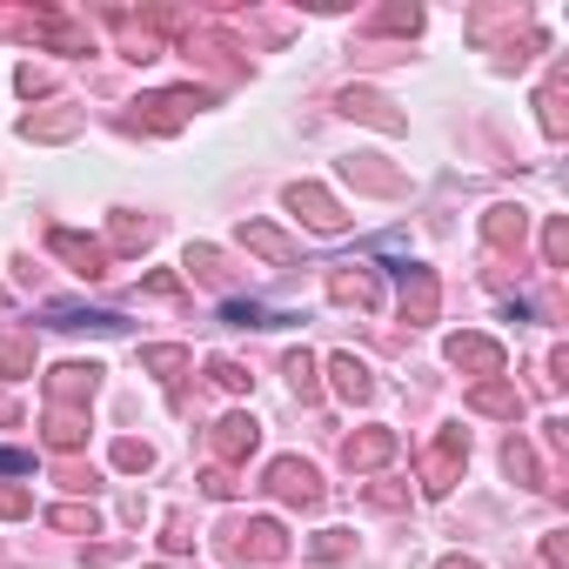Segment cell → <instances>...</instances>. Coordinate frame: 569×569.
Here are the masks:
<instances>
[{
	"instance_id": "8d00e7d4",
	"label": "cell",
	"mask_w": 569,
	"mask_h": 569,
	"mask_svg": "<svg viewBox=\"0 0 569 569\" xmlns=\"http://www.w3.org/2000/svg\"><path fill=\"white\" fill-rule=\"evenodd\" d=\"M161 549H168V556H188V549H194V522H188L181 509H168V522H161Z\"/></svg>"
},
{
	"instance_id": "30bf717a",
	"label": "cell",
	"mask_w": 569,
	"mask_h": 569,
	"mask_svg": "<svg viewBox=\"0 0 569 569\" xmlns=\"http://www.w3.org/2000/svg\"><path fill=\"white\" fill-rule=\"evenodd\" d=\"M101 362H54L48 369V402L54 409H88L94 396H101Z\"/></svg>"
},
{
	"instance_id": "603a6c76",
	"label": "cell",
	"mask_w": 569,
	"mask_h": 569,
	"mask_svg": "<svg viewBox=\"0 0 569 569\" xmlns=\"http://www.w3.org/2000/svg\"><path fill=\"white\" fill-rule=\"evenodd\" d=\"M41 442H48L54 456H74V449L88 442V409H48V416H41Z\"/></svg>"
},
{
	"instance_id": "44dd1931",
	"label": "cell",
	"mask_w": 569,
	"mask_h": 569,
	"mask_svg": "<svg viewBox=\"0 0 569 569\" xmlns=\"http://www.w3.org/2000/svg\"><path fill=\"white\" fill-rule=\"evenodd\" d=\"M329 302H342V309H376V302H382V281H376L369 268L349 261V268L329 274Z\"/></svg>"
},
{
	"instance_id": "2e32d148",
	"label": "cell",
	"mask_w": 569,
	"mask_h": 569,
	"mask_svg": "<svg viewBox=\"0 0 569 569\" xmlns=\"http://www.w3.org/2000/svg\"><path fill=\"white\" fill-rule=\"evenodd\" d=\"M181 268H188L194 289H214V296H228V289H234V268H228V254H221L214 241H188Z\"/></svg>"
},
{
	"instance_id": "bcb514c9",
	"label": "cell",
	"mask_w": 569,
	"mask_h": 569,
	"mask_svg": "<svg viewBox=\"0 0 569 569\" xmlns=\"http://www.w3.org/2000/svg\"><path fill=\"white\" fill-rule=\"evenodd\" d=\"M569 382V349H549V389H562Z\"/></svg>"
},
{
	"instance_id": "ba28073f",
	"label": "cell",
	"mask_w": 569,
	"mask_h": 569,
	"mask_svg": "<svg viewBox=\"0 0 569 569\" xmlns=\"http://www.w3.org/2000/svg\"><path fill=\"white\" fill-rule=\"evenodd\" d=\"M48 254H61L81 281H101V274L114 268L108 241H94V234H81V228H48Z\"/></svg>"
},
{
	"instance_id": "7402d4cb",
	"label": "cell",
	"mask_w": 569,
	"mask_h": 569,
	"mask_svg": "<svg viewBox=\"0 0 569 569\" xmlns=\"http://www.w3.org/2000/svg\"><path fill=\"white\" fill-rule=\"evenodd\" d=\"M81 134V108H28L21 114V141H74Z\"/></svg>"
},
{
	"instance_id": "ee69618b",
	"label": "cell",
	"mask_w": 569,
	"mask_h": 569,
	"mask_svg": "<svg viewBox=\"0 0 569 569\" xmlns=\"http://www.w3.org/2000/svg\"><path fill=\"white\" fill-rule=\"evenodd\" d=\"M542 562H549V569H569V529H549V536H542Z\"/></svg>"
},
{
	"instance_id": "9a60e30c",
	"label": "cell",
	"mask_w": 569,
	"mask_h": 569,
	"mask_svg": "<svg viewBox=\"0 0 569 569\" xmlns=\"http://www.w3.org/2000/svg\"><path fill=\"white\" fill-rule=\"evenodd\" d=\"M522 389L509 382V376H489V382H476L469 389V416H489V422H522Z\"/></svg>"
},
{
	"instance_id": "f546056e",
	"label": "cell",
	"mask_w": 569,
	"mask_h": 569,
	"mask_svg": "<svg viewBox=\"0 0 569 569\" xmlns=\"http://www.w3.org/2000/svg\"><path fill=\"white\" fill-rule=\"evenodd\" d=\"M281 376H289L296 402H316V396H322V376H316V356H309V349H289V356H281Z\"/></svg>"
},
{
	"instance_id": "c3c4849f",
	"label": "cell",
	"mask_w": 569,
	"mask_h": 569,
	"mask_svg": "<svg viewBox=\"0 0 569 569\" xmlns=\"http://www.w3.org/2000/svg\"><path fill=\"white\" fill-rule=\"evenodd\" d=\"M0 469L14 476V469H28V456H14V449H0Z\"/></svg>"
},
{
	"instance_id": "83f0119b",
	"label": "cell",
	"mask_w": 569,
	"mask_h": 569,
	"mask_svg": "<svg viewBox=\"0 0 569 569\" xmlns=\"http://www.w3.org/2000/svg\"><path fill=\"white\" fill-rule=\"evenodd\" d=\"M141 369L161 376V382L174 389V382L188 376V349H181V342H148V349H141Z\"/></svg>"
},
{
	"instance_id": "836d02e7",
	"label": "cell",
	"mask_w": 569,
	"mask_h": 569,
	"mask_svg": "<svg viewBox=\"0 0 569 569\" xmlns=\"http://www.w3.org/2000/svg\"><path fill=\"white\" fill-rule=\"evenodd\" d=\"M542 268H569V214L542 221Z\"/></svg>"
},
{
	"instance_id": "ab89813d",
	"label": "cell",
	"mask_w": 569,
	"mask_h": 569,
	"mask_svg": "<svg viewBox=\"0 0 569 569\" xmlns=\"http://www.w3.org/2000/svg\"><path fill=\"white\" fill-rule=\"evenodd\" d=\"M14 88H21L28 101H34V94H54V68H34V61H28V68L14 74Z\"/></svg>"
},
{
	"instance_id": "8992f818",
	"label": "cell",
	"mask_w": 569,
	"mask_h": 569,
	"mask_svg": "<svg viewBox=\"0 0 569 569\" xmlns=\"http://www.w3.org/2000/svg\"><path fill=\"white\" fill-rule=\"evenodd\" d=\"M281 201H289V214H302V228H316V234H342L349 228V208L322 181H289V188H281Z\"/></svg>"
},
{
	"instance_id": "4316f807",
	"label": "cell",
	"mask_w": 569,
	"mask_h": 569,
	"mask_svg": "<svg viewBox=\"0 0 569 569\" xmlns=\"http://www.w3.org/2000/svg\"><path fill=\"white\" fill-rule=\"evenodd\" d=\"M0 376H8V382L34 376V336H21V329H0Z\"/></svg>"
},
{
	"instance_id": "5bb4252c",
	"label": "cell",
	"mask_w": 569,
	"mask_h": 569,
	"mask_svg": "<svg viewBox=\"0 0 569 569\" xmlns=\"http://www.w3.org/2000/svg\"><path fill=\"white\" fill-rule=\"evenodd\" d=\"M396 429H356L349 442H342V462H349V476H376V469H389L396 462Z\"/></svg>"
},
{
	"instance_id": "7dc6e473",
	"label": "cell",
	"mask_w": 569,
	"mask_h": 569,
	"mask_svg": "<svg viewBox=\"0 0 569 569\" xmlns=\"http://www.w3.org/2000/svg\"><path fill=\"white\" fill-rule=\"evenodd\" d=\"M436 569H482V562H476V556H442Z\"/></svg>"
},
{
	"instance_id": "5b68a950",
	"label": "cell",
	"mask_w": 569,
	"mask_h": 569,
	"mask_svg": "<svg viewBox=\"0 0 569 569\" xmlns=\"http://www.w3.org/2000/svg\"><path fill=\"white\" fill-rule=\"evenodd\" d=\"M261 489L274 496V502H289V509H322V469L316 462H302V456H274L268 462V476H261Z\"/></svg>"
},
{
	"instance_id": "74e56055",
	"label": "cell",
	"mask_w": 569,
	"mask_h": 569,
	"mask_svg": "<svg viewBox=\"0 0 569 569\" xmlns=\"http://www.w3.org/2000/svg\"><path fill=\"white\" fill-rule=\"evenodd\" d=\"M194 482H201V496H214V502H228V496L241 489V476H234V469H221V462H208Z\"/></svg>"
},
{
	"instance_id": "4fadbf2b",
	"label": "cell",
	"mask_w": 569,
	"mask_h": 569,
	"mask_svg": "<svg viewBox=\"0 0 569 569\" xmlns=\"http://www.w3.org/2000/svg\"><path fill=\"white\" fill-rule=\"evenodd\" d=\"M482 241H489L496 254H522V248H529V208H522V201H496V208L482 214Z\"/></svg>"
},
{
	"instance_id": "3957f363",
	"label": "cell",
	"mask_w": 569,
	"mask_h": 569,
	"mask_svg": "<svg viewBox=\"0 0 569 569\" xmlns=\"http://www.w3.org/2000/svg\"><path fill=\"white\" fill-rule=\"evenodd\" d=\"M214 549L228 562H281L289 556V529H281L274 516H228L214 529Z\"/></svg>"
},
{
	"instance_id": "cb8c5ba5",
	"label": "cell",
	"mask_w": 569,
	"mask_h": 569,
	"mask_svg": "<svg viewBox=\"0 0 569 569\" xmlns=\"http://www.w3.org/2000/svg\"><path fill=\"white\" fill-rule=\"evenodd\" d=\"M329 382H336V396H342V402H369V396H376L369 362H362V356H349V349H342V356H329Z\"/></svg>"
},
{
	"instance_id": "d6986e66",
	"label": "cell",
	"mask_w": 569,
	"mask_h": 569,
	"mask_svg": "<svg viewBox=\"0 0 569 569\" xmlns=\"http://www.w3.org/2000/svg\"><path fill=\"white\" fill-rule=\"evenodd\" d=\"M108 28L121 34V54H128V61H161V54H168V48H161V34L148 28V14L114 8V14H108Z\"/></svg>"
},
{
	"instance_id": "277c9868",
	"label": "cell",
	"mask_w": 569,
	"mask_h": 569,
	"mask_svg": "<svg viewBox=\"0 0 569 569\" xmlns=\"http://www.w3.org/2000/svg\"><path fill=\"white\" fill-rule=\"evenodd\" d=\"M462 469H469V429H436V442L416 456V482H422V496H436V502L462 482Z\"/></svg>"
},
{
	"instance_id": "1f68e13d",
	"label": "cell",
	"mask_w": 569,
	"mask_h": 569,
	"mask_svg": "<svg viewBox=\"0 0 569 569\" xmlns=\"http://www.w3.org/2000/svg\"><path fill=\"white\" fill-rule=\"evenodd\" d=\"M522 21H529L522 8H482V14H469V41H482V48H489L502 28H522Z\"/></svg>"
},
{
	"instance_id": "e0dca14e",
	"label": "cell",
	"mask_w": 569,
	"mask_h": 569,
	"mask_svg": "<svg viewBox=\"0 0 569 569\" xmlns=\"http://www.w3.org/2000/svg\"><path fill=\"white\" fill-rule=\"evenodd\" d=\"M154 234H161L154 214H134V208H114L108 214V254H148Z\"/></svg>"
},
{
	"instance_id": "60d3db41",
	"label": "cell",
	"mask_w": 569,
	"mask_h": 569,
	"mask_svg": "<svg viewBox=\"0 0 569 569\" xmlns=\"http://www.w3.org/2000/svg\"><path fill=\"white\" fill-rule=\"evenodd\" d=\"M362 496H369L376 509H409V489H402V482H369Z\"/></svg>"
},
{
	"instance_id": "7a4b0ae2",
	"label": "cell",
	"mask_w": 569,
	"mask_h": 569,
	"mask_svg": "<svg viewBox=\"0 0 569 569\" xmlns=\"http://www.w3.org/2000/svg\"><path fill=\"white\" fill-rule=\"evenodd\" d=\"M208 101H214L208 88H161V94H141V101L121 114V128H128V134H174V128H188Z\"/></svg>"
},
{
	"instance_id": "7c38bea8",
	"label": "cell",
	"mask_w": 569,
	"mask_h": 569,
	"mask_svg": "<svg viewBox=\"0 0 569 569\" xmlns=\"http://www.w3.org/2000/svg\"><path fill=\"white\" fill-rule=\"evenodd\" d=\"M208 449H214L221 469H234V462H248V456L261 449V422H254V416H221V422L208 429Z\"/></svg>"
},
{
	"instance_id": "d6a6232c",
	"label": "cell",
	"mask_w": 569,
	"mask_h": 569,
	"mask_svg": "<svg viewBox=\"0 0 569 569\" xmlns=\"http://www.w3.org/2000/svg\"><path fill=\"white\" fill-rule=\"evenodd\" d=\"M108 462H114L121 476H148V469H154V449H148L141 436H121V442L108 449Z\"/></svg>"
},
{
	"instance_id": "4dcf8cb0",
	"label": "cell",
	"mask_w": 569,
	"mask_h": 569,
	"mask_svg": "<svg viewBox=\"0 0 569 569\" xmlns=\"http://www.w3.org/2000/svg\"><path fill=\"white\" fill-rule=\"evenodd\" d=\"M48 522H54L61 536H101V509H94V502H54Z\"/></svg>"
},
{
	"instance_id": "e575fe53",
	"label": "cell",
	"mask_w": 569,
	"mask_h": 569,
	"mask_svg": "<svg viewBox=\"0 0 569 569\" xmlns=\"http://www.w3.org/2000/svg\"><path fill=\"white\" fill-rule=\"evenodd\" d=\"M208 382H214L221 396H248V382H254V376H248L234 356H214V362H208Z\"/></svg>"
},
{
	"instance_id": "b9f144b4",
	"label": "cell",
	"mask_w": 569,
	"mask_h": 569,
	"mask_svg": "<svg viewBox=\"0 0 569 569\" xmlns=\"http://www.w3.org/2000/svg\"><path fill=\"white\" fill-rule=\"evenodd\" d=\"M228 322H234V329H268L274 316H268V309H254V302H228Z\"/></svg>"
},
{
	"instance_id": "7bdbcfd3",
	"label": "cell",
	"mask_w": 569,
	"mask_h": 569,
	"mask_svg": "<svg viewBox=\"0 0 569 569\" xmlns=\"http://www.w3.org/2000/svg\"><path fill=\"white\" fill-rule=\"evenodd\" d=\"M54 482H68L74 496H88V489H94V469H88V462H61V469H54Z\"/></svg>"
},
{
	"instance_id": "f6af8a7d",
	"label": "cell",
	"mask_w": 569,
	"mask_h": 569,
	"mask_svg": "<svg viewBox=\"0 0 569 569\" xmlns=\"http://www.w3.org/2000/svg\"><path fill=\"white\" fill-rule=\"evenodd\" d=\"M141 289H148V296H161V302H174V296H181V274H168V268H154V274L141 281Z\"/></svg>"
},
{
	"instance_id": "ac0fdd59",
	"label": "cell",
	"mask_w": 569,
	"mask_h": 569,
	"mask_svg": "<svg viewBox=\"0 0 569 569\" xmlns=\"http://www.w3.org/2000/svg\"><path fill=\"white\" fill-rule=\"evenodd\" d=\"M241 248L261 254L268 268H296V261H302V241H289L274 221H241Z\"/></svg>"
},
{
	"instance_id": "681fc988",
	"label": "cell",
	"mask_w": 569,
	"mask_h": 569,
	"mask_svg": "<svg viewBox=\"0 0 569 569\" xmlns=\"http://www.w3.org/2000/svg\"><path fill=\"white\" fill-rule=\"evenodd\" d=\"M0 309H8V289H0Z\"/></svg>"
},
{
	"instance_id": "f907efd6",
	"label": "cell",
	"mask_w": 569,
	"mask_h": 569,
	"mask_svg": "<svg viewBox=\"0 0 569 569\" xmlns=\"http://www.w3.org/2000/svg\"><path fill=\"white\" fill-rule=\"evenodd\" d=\"M154 569H168V562H154Z\"/></svg>"
},
{
	"instance_id": "ffe728a7",
	"label": "cell",
	"mask_w": 569,
	"mask_h": 569,
	"mask_svg": "<svg viewBox=\"0 0 569 569\" xmlns=\"http://www.w3.org/2000/svg\"><path fill=\"white\" fill-rule=\"evenodd\" d=\"M536 114H542V134L549 141L569 134V68H549V81L536 88Z\"/></svg>"
},
{
	"instance_id": "d4e9b609",
	"label": "cell",
	"mask_w": 569,
	"mask_h": 569,
	"mask_svg": "<svg viewBox=\"0 0 569 569\" xmlns=\"http://www.w3.org/2000/svg\"><path fill=\"white\" fill-rule=\"evenodd\" d=\"M342 174H349L362 194H402V188H409L396 168H376V154H356V161H342Z\"/></svg>"
},
{
	"instance_id": "6da1fadb",
	"label": "cell",
	"mask_w": 569,
	"mask_h": 569,
	"mask_svg": "<svg viewBox=\"0 0 569 569\" xmlns=\"http://www.w3.org/2000/svg\"><path fill=\"white\" fill-rule=\"evenodd\" d=\"M0 34L41 41L48 54H88V48H94L88 21H74V14H61V8H0Z\"/></svg>"
},
{
	"instance_id": "f35d334b",
	"label": "cell",
	"mask_w": 569,
	"mask_h": 569,
	"mask_svg": "<svg viewBox=\"0 0 569 569\" xmlns=\"http://www.w3.org/2000/svg\"><path fill=\"white\" fill-rule=\"evenodd\" d=\"M21 516H34V496L21 482H0V522H21Z\"/></svg>"
},
{
	"instance_id": "9c48e42d",
	"label": "cell",
	"mask_w": 569,
	"mask_h": 569,
	"mask_svg": "<svg viewBox=\"0 0 569 569\" xmlns=\"http://www.w3.org/2000/svg\"><path fill=\"white\" fill-rule=\"evenodd\" d=\"M442 356H449V369H462V376H476V382L502 376V362H509V349H502L496 336H476V329L449 336V342H442Z\"/></svg>"
},
{
	"instance_id": "f1b7e54d",
	"label": "cell",
	"mask_w": 569,
	"mask_h": 569,
	"mask_svg": "<svg viewBox=\"0 0 569 569\" xmlns=\"http://www.w3.org/2000/svg\"><path fill=\"white\" fill-rule=\"evenodd\" d=\"M422 21H429V14L416 8V0H389V8H376V21H369V28H376V34H402V41H409V34H422Z\"/></svg>"
},
{
	"instance_id": "484cf974",
	"label": "cell",
	"mask_w": 569,
	"mask_h": 569,
	"mask_svg": "<svg viewBox=\"0 0 569 569\" xmlns=\"http://www.w3.org/2000/svg\"><path fill=\"white\" fill-rule=\"evenodd\" d=\"M502 476H509V482H522V489H549V476H542V462H536V449H529L522 436H509V442H502Z\"/></svg>"
},
{
	"instance_id": "8fae6325",
	"label": "cell",
	"mask_w": 569,
	"mask_h": 569,
	"mask_svg": "<svg viewBox=\"0 0 569 569\" xmlns=\"http://www.w3.org/2000/svg\"><path fill=\"white\" fill-rule=\"evenodd\" d=\"M436 316H442V281H436V268L409 261V268H402V322H409V329H429Z\"/></svg>"
},
{
	"instance_id": "d590c367",
	"label": "cell",
	"mask_w": 569,
	"mask_h": 569,
	"mask_svg": "<svg viewBox=\"0 0 569 569\" xmlns=\"http://www.w3.org/2000/svg\"><path fill=\"white\" fill-rule=\"evenodd\" d=\"M309 556H316V562H349V556H356V536H349V529H322V536L309 542Z\"/></svg>"
},
{
	"instance_id": "52a82bcc",
	"label": "cell",
	"mask_w": 569,
	"mask_h": 569,
	"mask_svg": "<svg viewBox=\"0 0 569 569\" xmlns=\"http://www.w3.org/2000/svg\"><path fill=\"white\" fill-rule=\"evenodd\" d=\"M336 114H349V121H362V128H376V134H402V128H409V114H402L382 88H362V81L336 94Z\"/></svg>"
}]
</instances>
